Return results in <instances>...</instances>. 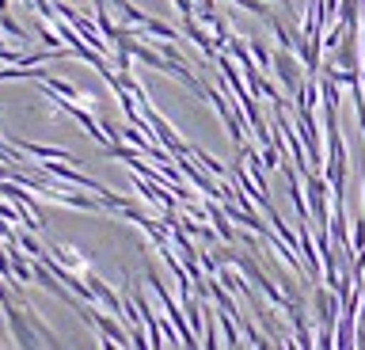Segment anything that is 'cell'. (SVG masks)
Instances as JSON below:
<instances>
[{
	"label": "cell",
	"mask_w": 365,
	"mask_h": 350,
	"mask_svg": "<svg viewBox=\"0 0 365 350\" xmlns=\"http://www.w3.org/2000/svg\"><path fill=\"white\" fill-rule=\"evenodd\" d=\"M42 88H46V92H53V96H61V99H91V96H84V92H80V88L73 84V81H61V76H46V81H38Z\"/></svg>",
	"instance_id": "obj_11"
},
{
	"label": "cell",
	"mask_w": 365,
	"mask_h": 350,
	"mask_svg": "<svg viewBox=\"0 0 365 350\" xmlns=\"http://www.w3.org/2000/svg\"><path fill=\"white\" fill-rule=\"evenodd\" d=\"M270 73H274V81L282 84V92L297 103V96L304 92V65H301V58H297V50H285V46L274 50Z\"/></svg>",
	"instance_id": "obj_2"
},
{
	"label": "cell",
	"mask_w": 365,
	"mask_h": 350,
	"mask_svg": "<svg viewBox=\"0 0 365 350\" xmlns=\"http://www.w3.org/2000/svg\"><path fill=\"white\" fill-rule=\"evenodd\" d=\"M4 320H8V331H11V343L16 346H46V339L38 335V327L31 324L27 309H23V301H11L4 309Z\"/></svg>",
	"instance_id": "obj_4"
},
{
	"label": "cell",
	"mask_w": 365,
	"mask_h": 350,
	"mask_svg": "<svg viewBox=\"0 0 365 350\" xmlns=\"http://www.w3.org/2000/svg\"><path fill=\"white\" fill-rule=\"evenodd\" d=\"M141 31H145V35H153V38H164V42H179V31L168 27L164 19H156V16H148Z\"/></svg>",
	"instance_id": "obj_13"
},
{
	"label": "cell",
	"mask_w": 365,
	"mask_h": 350,
	"mask_svg": "<svg viewBox=\"0 0 365 350\" xmlns=\"http://www.w3.org/2000/svg\"><path fill=\"white\" fill-rule=\"evenodd\" d=\"M247 46H251V58H255V65H259V69H262V73H270L274 50H267V46H262V42H259V38H247Z\"/></svg>",
	"instance_id": "obj_15"
},
{
	"label": "cell",
	"mask_w": 365,
	"mask_h": 350,
	"mask_svg": "<svg viewBox=\"0 0 365 350\" xmlns=\"http://www.w3.org/2000/svg\"><path fill=\"white\" fill-rule=\"evenodd\" d=\"M316 81H319V103H324V110H342V84L331 81L327 73H319Z\"/></svg>",
	"instance_id": "obj_10"
},
{
	"label": "cell",
	"mask_w": 365,
	"mask_h": 350,
	"mask_svg": "<svg viewBox=\"0 0 365 350\" xmlns=\"http://www.w3.org/2000/svg\"><path fill=\"white\" fill-rule=\"evenodd\" d=\"M327 133V160H324V179L331 183V206H346V175H350V156L339 126H324Z\"/></svg>",
	"instance_id": "obj_1"
},
{
	"label": "cell",
	"mask_w": 365,
	"mask_h": 350,
	"mask_svg": "<svg viewBox=\"0 0 365 350\" xmlns=\"http://www.w3.org/2000/svg\"><path fill=\"white\" fill-rule=\"evenodd\" d=\"M182 35H187L190 42H194V46H198L202 53H205V58H217V53H221V50H217V38L210 35V31H205V24H202V19H194V16H187V19H182Z\"/></svg>",
	"instance_id": "obj_5"
},
{
	"label": "cell",
	"mask_w": 365,
	"mask_h": 350,
	"mask_svg": "<svg viewBox=\"0 0 365 350\" xmlns=\"http://www.w3.org/2000/svg\"><path fill=\"white\" fill-rule=\"evenodd\" d=\"M331 240H335V247H342V252H354L350 244V229H346V206H335L331 210V225H327Z\"/></svg>",
	"instance_id": "obj_8"
},
{
	"label": "cell",
	"mask_w": 365,
	"mask_h": 350,
	"mask_svg": "<svg viewBox=\"0 0 365 350\" xmlns=\"http://www.w3.org/2000/svg\"><path fill=\"white\" fill-rule=\"evenodd\" d=\"M205 217L213 221V229L221 232V240H225V244H236V240H240V236H236V229H232V217L225 213V206H221L217 198H210V202H205Z\"/></svg>",
	"instance_id": "obj_7"
},
{
	"label": "cell",
	"mask_w": 365,
	"mask_h": 350,
	"mask_svg": "<svg viewBox=\"0 0 365 350\" xmlns=\"http://www.w3.org/2000/svg\"><path fill=\"white\" fill-rule=\"evenodd\" d=\"M301 179H304V198H308L312 225H316V229H327V225H331V210H335V206H331V183L324 179V172H316V168H312V172H304Z\"/></svg>",
	"instance_id": "obj_3"
},
{
	"label": "cell",
	"mask_w": 365,
	"mask_h": 350,
	"mask_svg": "<svg viewBox=\"0 0 365 350\" xmlns=\"http://www.w3.org/2000/svg\"><path fill=\"white\" fill-rule=\"evenodd\" d=\"M84 278H88V286H91V293H96V301L99 304H107V312H114V316H122V297H118V293H114L110 286H107V282H103L99 274H96V270H84Z\"/></svg>",
	"instance_id": "obj_6"
},
{
	"label": "cell",
	"mask_w": 365,
	"mask_h": 350,
	"mask_svg": "<svg viewBox=\"0 0 365 350\" xmlns=\"http://www.w3.org/2000/svg\"><path fill=\"white\" fill-rule=\"evenodd\" d=\"M350 244H354V252H365V217H354V229H350Z\"/></svg>",
	"instance_id": "obj_16"
},
{
	"label": "cell",
	"mask_w": 365,
	"mask_h": 350,
	"mask_svg": "<svg viewBox=\"0 0 365 350\" xmlns=\"http://www.w3.org/2000/svg\"><path fill=\"white\" fill-rule=\"evenodd\" d=\"M27 156H38V160H73V153L61 149V145H38V141H16Z\"/></svg>",
	"instance_id": "obj_9"
},
{
	"label": "cell",
	"mask_w": 365,
	"mask_h": 350,
	"mask_svg": "<svg viewBox=\"0 0 365 350\" xmlns=\"http://www.w3.org/2000/svg\"><path fill=\"white\" fill-rule=\"evenodd\" d=\"M4 38H8V35H4V31H0V50H4Z\"/></svg>",
	"instance_id": "obj_20"
},
{
	"label": "cell",
	"mask_w": 365,
	"mask_h": 350,
	"mask_svg": "<svg viewBox=\"0 0 365 350\" xmlns=\"http://www.w3.org/2000/svg\"><path fill=\"white\" fill-rule=\"evenodd\" d=\"M50 252H53L57 259H61V263H65L68 270H76V274H84V270H88V259H84V255H80V252H73V247H61V244H50Z\"/></svg>",
	"instance_id": "obj_12"
},
{
	"label": "cell",
	"mask_w": 365,
	"mask_h": 350,
	"mask_svg": "<svg viewBox=\"0 0 365 350\" xmlns=\"http://www.w3.org/2000/svg\"><path fill=\"white\" fill-rule=\"evenodd\" d=\"M16 240H19V247H23V252H27V255H42V244H38V240H34V236H31V232H19V236H16Z\"/></svg>",
	"instance_id": "obj_17"
},
{
	"label": "cell",
	"mask_w": 365,
	"mask_h": 350,
	"mask_svg": "<svg viewBox=\"0 0 365 350\" xmlns=\"http://www.w3.org/2000/svg\"><path fill=\"white\" fill-rule=\"evenodd\" d=\"M274 4H282V8H285V16L293 19V12H297V8H293V0H274Z\"/></svg>",
	"instance_id": "obj_19"
},
{
	"label": "cell",
	"mask_w": 365,
	"mask_h": 350,
	"mask_svg": "<svg viewBox=\"0 0 365 350\" xmlns=\"http://www.w3.org/2000/svg\"><path fill=\"white\" fill-rule=\"evenodd\" d=\"M190 156H194V160H198V164L205 168V172H213L217 179H228V172H225V164H221V160H213L210 153H202V149H194V145H190Z\"/></svg>",
	"instance_id": "obj_14"
},
{
	"label": "cell",
	"mask_w": 365,
	"mask_h": 350,
	"mask_svg": "<svg viewBox=\"0 0 365 350\" xmlns=\"http://www.w3.org/2000/svg\"><path fill=\"white\" fill-rule=\"evenodd\" d=\"M0 61H4V65H19V61H23V53H19V50H8V46H4V50H0Z\"/></svg>",
	"instance_id": "obj_18"
}]
</instances>
